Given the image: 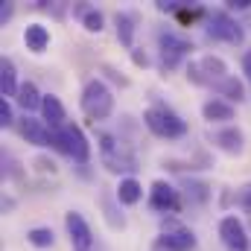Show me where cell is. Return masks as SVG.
<instances>
[{"label":"cell","mask_w":251,"mask_h":251,"mask_svg":"<svg viewBox=\"0 0 251 251\" xmlns=\"http://www.w3.org/2000/svg\"><path fill=\"white\" fill-rule=\"evenodd\" d=\"M82 108H85V114H88L94 123L111 117V111H114V97H111V91H108V85H105L102 79H91V82L85 85V91H82Z\"/></svg>","instance_id":"6da1fadb"},{"label":"cell","mask_w":251,"mask_h":251,"mask_svg":"<svg viewBox=\"0 0 251 251\" xmlns=\"http://www.w3.org/2000/svg\"><path fill=\"white\" fill-rule=\"evenodd\" d=\"M143 120H146V126H149L152 134L167 137V140H176V137L187 134V123H184L176 111H170V108H164V105H152V108H146Z\"/></svg>","instance_id":"7a4b0ae2"},{"label":"cell","mask_w":251,"mask_h":251,"mask_svg":"<svg viewBox=\"0 0 251 251\" xmlns=\"http://www.w3.org/2000/svg\"><path fill=\"white\" fill-rule=\"evenodd\" d=\"M56 149H62L64 155H70L73 161H88L91 158V143H88V137H85V131L79 128L76 123H67L64 128L59 131H53V140H50Z\"/></svg>","instance_id":"3957f363"},{"label":"cell","mask_w":251,"mask_h":251,"mask_svg":"<svg viewBox=\"0 0 251 251\" xmlns=\"http://www.w3.org/2000/svg\"><path fill=\"white\" fill-rule=\"evenodd\" d=\"M207 32L213 38H219V41H228V44H243V38H246L243 26L228 12H213L210 15V24H207Z\"/></svg>","instance_id":"277c9868"},{"label":"cell","mask_w":251,"mask_h":251,"mask_svg":"<svg viewBox=\"0 0 251 251\" xmlns=\"http://www.w3.org/2000/svg\"><path fill=\"white\" fill-rule=\"evenodd\" d=\"M64 225H67V237H70L73 251H91V246H94V234H91L88 222L82 219V213L70 210V213L64 216Z\"/></svg>","instance_id":"5b68a950"},{"label":"cell","mask_w":251,"mask_h":251,"mask_svg":"<svg viewBox=\"0 0 251 251\" xmlns=\"http://www.w3.org/2000/svg\"><path fill=\"white\" fill-rule=\"evenodd\" d=\"M219 237H222V243L228 246L231 251H249V231H246V225L237 219V216H225L222 222H219Z\"/></svg>","instance_id":"8992f818"},{"label":"cell","mask_w":251,"mask_h":251,"mask_svg":"<svg viewBox=\"0 0 251 251\" xmlns=\"http://www.w3.org/2000/svg\"><path fill=\"white\" fill-rule=\"evenodd\" d=\"M187 50H193L190 41L178 38L176 32H161V59H164V67L167 70H173L176 64L181 62L187 56Z\"/></svg>","instance_id":"52a82bcc"},{"label":"cell","mask_w":251,"mask_h":251,"mask_svg":"<svg viewBox=\"0 0 251 251\" xmlns=\"http://www.w3.org/2000/svg\"><path fill=\"white\" fill-rule=\"evenodd\" d=\"M149 204L155 210H161V213H176L181 207L178 190L173 187V184H167V181H155L152 184V196H149Z\"/></svg>","instance_id":"ba28073f"},{"label":"cell","mask_w":251,"mask_h":251,"mask_svg":"<svg viewBox=\"0 0 251 251\" xmlns=\"http://www.w3.org/2000/svg\"><path fill=\"white\" fill-rule=\"evenodd\" d=\"M155 249L158 251H193L196 249V237L187 228H173V231H167L164 237L155 240Z\"/></svg>","instance_id":"9c48e42d"},{"label":"cell","mask_w":251,"mask_h":251,"mask_svg":"<svg viewBox=\"0 0 251 251\" xmlns=\"http://www.w3.org/2000/svg\"><path fill=\"white\" fill-rule=\"evenodd\" d=\"M210 140H213L222 152H228V155H240L243 146H246V137H243V131H240L237 126H225V128L213 131Z\"/></svg>","instance_id":"30bf717a"},{"label":"cell","mask_w":251,"mask_h":251,"mask_svg":"<svg viewBox=\"0 0 251 251\" xmlns=\"http://www.w3.org/2000/svg\"><path fill=\"white\" fill-rule=\"evenodd\" d=\"M201 114L207 123H231L234 120V105L228 100H207L201 105Z\"/></svg>","instance_id":"8fae6325"},{"label":"cell","mask_w":251,"mask_h":251,"mask_svg":"<svg viewBox=\"0 0 251 251\" xmlns=\"http://www.w3.org/2000/svg\"><path fill=\"white\" fill-rule=\"evenodd\" d=\"M41 114H44V120L50 123V128L53 131H59V128H64L67 126V114H64V105L59 102V97H44L41 100Z\"/></svg>","instance_id":"7c38bea8"},{"label":"cell","mask_w":251,"mask_h":251,"mask_svg":"<svg viewBox=\"0 0 251 251\" xmlns=\"http://www.w3.org/2000/svg\"><path fill=\"white\" fill-rule=\"evenodd\" d=\"M21 134H24L26 143H32V146H47V143L53 140V131H47V126L41 123V120H32V117L21 120Z\"/></svg>","instance_id":"4fadbf2b"},{"label":"cell","mask_w":251,"mask_h":251,"mask_svg":"<svg viewBox=\"0 0 251 251\" xmlns=\"http://www.w3.org/2000/svg\"><path fill=\"white\" fill-rule=\"evenodd\" d=\"M24 44H26V50H32V53H44V50L50 47V29H47L44 24H29V26L24 29Z\"/></svg>","instance_id":"5bb4252c"},{"label":"cell","mask_w":251,"mask_h":251,"mask_svg":"<svg viewBox=\"0 0 251 251\" xmlns=\"http://www.w3.org/2000/svg\"><path fill=\"white\" fill-rule=\"evenodd\" d=\"M199 70L204 73V76H201L204 82H210V79H222V82H225V79H228V64L222 62L219 56H204V59L199 62Z\"/></svg>","instance_id":"9a60e30c"},{"label":"cell","mask_w":251,"mask_h":251,"mask_svg":"<svg viewBox=\"0 0 251 251\" xmlns=\"http://www.w3.org/2000/svg\"><path fill=\"white\" fill-rule=\"evenodd\" d=\"M18 73H15V64H12V59H3L0 62V88H3V100L6 97H18V79H15Z\"/></svg>","instance_id":"2e32d148"},{"label":"cell","mask_w":251,"mask_h":251,"mask_svg":"<svg viewBox=\"0 0 251 251\" xmlns=\"http://www.w3.org/2000/svg\"><path fill=\"white\" fill-rule=\"evenodd\" d=\"M15 100H18V105H21L24 111H35V108H41V100H44V97L38 94V88H35L32 82H24V85L18 88V97H15Z\"/></svg>","instance_id":"e0dca14e"},{"label":"cell","mask_w":251,"mask_h":251,"mask_svg":"<svg viewBox=\"0 0 251 251\" xmlns=\"http://www.w3.org/2000/svg\"><path fill=\"white\" fill-rule=\"evenodd\" d=\"M143 199V187L137 178H123L120 187H117V201L120 204H137Z\"/></svg>","instance_id":"ac0fdd59"},{"label":"cell","mask_w":251,"mask_h":251,"mask_svg":"<svg viewBox=\"0 0 251 251\" xmlns=\"http://www.w3.org/2000/svg\"><path fill=\"white\" fill-rule=\"evenodd\" d=\"M219 91H222L228 100H234V102H243V100H246V88H243V82H240L237 76H228V79L219 85Z\"/></svg>","instance_id":"d6986e66"},{"label":"cell","mask_w":251,"mask_h":251,"mask_svg":"<svg viewBox=\"0 0 251 251\" xmlns=\"http://www.w3.org/2000/svg\"><path fill=\"white\" fill-rule=\"evenodd\" d=\"M117 35H120V41H123V47H131L134 44V26H131V18L123 15V12H117Z\"/></svg>","instance_id":"ffe728a7"},{"label":"cell","mask_w":251,"mask_h":251,"mask_svg":"<svg viewBox=\"0 0 251 251\" xmlns=\"http://www.w3.org/2000/svg\"><path fill=\"white\" fill-rule=\"evenodd\" d=\"M82 24H85V29L88 32H102V24H105V18H102V12L100 9H82Z\"/></svg>","instance_id":"44dd1931"},{"label":"cell","mask_w":251,"mask_h":251,"mask_svg":"<svg viewBox=\"0 0 251 251\" xmlns=\"http://www.w3.org/2000/svg\"><path fill=\"white\" fill-rule=\"evenodd\" d=\"M26 240H29L35 249H50V246H53V231H50V228H32V231L26 234Z\"/></svg>","instance_id":"7402d4cb"},{"label":"cell","mask_w":251,"mask_h":251,"mask_svg":"<svg viewBox=\"0 0 251 251\" xmlns=\"http://www.w3.org/2000/svg\"><path fill=\"white\" fill-rule=\"evenodd\" d=\"M237 204L243 210H251V184H243V187L237 190Z\"/></svg>","instance_id":"603a6c76"},{"label":"cell","mask_w":251,"mask_h":251,"mask_svg":"<svg viewBox=\"0 0 251 251\" xmlns=\"http://www.w3.org/2000/svg\"><path fill=\"white\" fill-rule=\"evenodd\" d=\"M15 123V114H12V105L6 100H0V126H12Z\"/></svg>","instance_id":"cb8c5ba5"},{"label":"cell","mask_w":251,"mask_h":251,"mask_svg":"<svg viewBox=\"0 0 251 251\" xmlns=\"http://www.w3.org/2000/svg\"><path fill=\"white\" fill-rule=\"evenodd\" d=\"M243 73H246V79L251 82V50H246V56H243Z\"/></svg>","instance_id":"d4e9b609"},{"label":"cell","mask_w":251,"mask_h":251,"mask_svg":"<svg viewBox=\"0 0 251 251\" xmlns=\"http://www.w3.org/2000/svg\"><path fill=\"white\" fill-rule=\"evenodd\" d=\"M228 9H251V0H228Z\"/></svg>","instance_id":"484cf974"},{"label":"cell","mask_w":251,"mask_h":251,"mask_svg":"<svg viewBox=\"0 0 251 251\" xmlns=\"http://www.w3.org/2000/svg\"><path fill=\"white\" fill-rule=\"evenodd\" d=\"M12 12H15V6H12V3H3V9H0V21L6 24V21L12 18Z\"/></svg>","instance_id":"4316f807"},{"label":"cell","mask_w":251,"mask_h":251,"mask_svg":"<svg viewBox=\"0 0 251 251\" xmlns=\"http://www.w3.org/2000/svg\"><path fill=\"white\" fill-rule=\"evenodd\" d=\"M131 56H134V62H137V64H143V67H146V56H140V53H131Z\"/></svg>","instance_id":"83f0119b"}]
</instances>
